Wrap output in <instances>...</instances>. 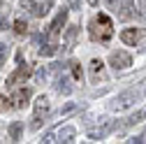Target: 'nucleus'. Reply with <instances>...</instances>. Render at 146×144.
<instances>
[{
  "instance_id": "1",
  "label": "nucleus",
  "mask_w": 146,
  "mask_h": 144,
  "mask_svg": "<svg viewBox=\"0 0 146 144\" xmlns=\"http://www.w3.org/2000/svg\"><path fill=\"white\" fill-rule=\"evenodd\" d=\"M88 33H90V40H95V42H109L114 35V23L107 14H98L88 23Z\"/></svg>"
},
{
  "instance_id": "2",
  "label": "nucleus",
  "mask_w": 146,
  "mask_h": 144,
  "mask_svg": "<svg viewBox=\"0 0 146 144\" xmlns=\"http://www.w3.org/2000/svg\"><path fill=\"white\" fill-rule=\"evenodd\" d=\"M65 21H67V9L63 7L58 14H56V19L51 21V26H49V30H46V42H58V37H60V33H63V26H65Z\"/></svg>"
},
{
  "instance_id": "3",
  "label": "nucleus",
  "mask_w": 146,
  "mask_h": 144,
  "mask_svg": "<svg viewBox=\"0 0 146 144\" xmlns=\"http://www.w3.org/2000/svg\"><path fill=\"white\" fill-rule=\"evenodd\" d=\"M135 102H139V93L135 91V88H130V91H125V93H121V95L114 98L111 109L114 112H123V109H127V107H132Z\"/></svg>"
},
{
  "instance_id": "4",
  "label": "nucleus",
  "mask_w": 146,
  "mask_h": 144,
  "mask_svg": "<svg viewBox=\"0 0 146 144\" xmlns=\"http://www.w3.org/2000/svg\"><path fill=\"white\" fill-rule=\"evenodd\" d=\"M49 114V98L46 95H40L37 102H35V116H33V123H30V128L33 130H37L40 125H42V119Z\"/></svg>"
},
{
  "instance_id": "5",
  "label": "nucleus",
  "mask_w": 146,
  "mask_h": 144,
  "mask_svg": "<svg viewBox=\"0 0 146 144\" xmlns=\"http://www.w3.org/2000/svg\"><path fill=\"white\" fill-rule=\"evenodd\" d=\"M109 65L114 70H127L132 65V56L127 51H111L109 53Z\"/></svg>"
},
{
  "instance_id": "6",
  "label": "nucleus",
  "mask_w": 146,
  "mask_h": 144,
  "mask_svg": "<svg viewBox=\"0 0 146 144\" xmlns=\"http://www.w3.org/2000/svg\"><path fill=\"white\" fill-rule=\"evenodd\" d=\"M30 75H33V65H28V63H19V67H16L12 75L7 77V86H14V84H19V81H26Z\"/></svg>"
},
{
  "instance_id": "7",
  "label": "nucleus",
  "mask_w": 146,
  "mask_h": 144,
  "mask_svg": "<svg viewBox=\"0 0 146 144\" xmlns=\"http://www.w3.org/2000/svg\"><path fill=\"white\" fill-rule=\"evenodd\" d=\"M21 7L28 9L33 16H44L51 7V3H33V0H21Z\"/></svg>"
},
{
  "instance_id": "8",
  "label": "nucleus",
  "mask_w": 146,
  "mask_h": 144,
  "mask_svg": "<svg viewBox=\"0 0 146 144\" xmlns=\"http://www.w3.org/2000/svg\"><path fill=\"white\" fill-rule=\"evenodd\" d=\"M28 100H30V88H26V86H23V88H16V91L12 93V98H9V102H12L9 107H14V109H21V107H23Z\"/></svg>"
},
{
  "instance_id": "9",
  "label": "nucleus",
  "mask_w": 146,
  "mask_h": 144,
  "mask_svg": "<svg viewBox=\"0 0 146 144\" xmlns=\"http://www.w3.org/2000/svg\"><path fill=\"white\" fill-rule=\"evenodd\" d=\"M141 35H144V30H141V28H127V30H123V33H121V40H123L125 44H137Z\"/></svg>"
},
{
  "instance_id": "10",
  "label": "nucleus",
  "mask_w": 146,
  "mask_h": 144,
  "mask_svg": "<svg viewBox=\"0 0 146 144\" xmlns=\"http://www.w3.org/2000/svg\"><path fill=\"white\" fill-rule=\"evenodd\" d=\"M90 77H93L95 84H98L100 79H104V63H102V61H98V58L90 61Z\"/></svg>"
},
{
  "instance_id": "11",
  "label": "nucleus",
  "mask_w": 146,
  "mask_h": 144,
  "mask_svg": "<svg viewBox=\"0 0 146 144\" xmlns=\"http://www.w3.org/2000/svg\"><path fill=\"white\" fill-rule=\"evenodd\" d=\"M77 33H79V26H70V28H67V33H65V40H63L65 49H72V47H74V40H77Z\"/></svg>"
},
{
  "instance_id": "12",
  "label": "nucleus",
  "mask_w": 146,
  "mask_h": 144,
  "mask_svg": "<svg viewBox=\"0 0 146 144\" xmlns=\"http://www.w3.org/2000/svg\"><path fill=\"white\" fill-rule=\"evenodd\" d=\"M116 12H118V19H123V21L130 19V16H132V0H125L123 5H118Z\"/></svg>"
},
{
  "instance_id": "13",
  "label": "nucleus",
  "mask_w": 146,
  "mask_h": 144,
  "mask_svg": "<svg viewBox=\"0 0 146 144\" xmlns=\"http://www.w3.org/2000/svg\"><path fill=\"white\" fill-rule=\"evenodd\" d=\"M21 133H23V123H21V121H14V123L9 125V139H12V142H19V139H21Z\"/></svg>"
},
{
  "instance_id": "14",
  "label": "nucleus",
  "mask_w": 146,
  "mask_h": 144,
  "mask_svg": "<svg viewBox=\"0 0 146 144\" xmlns=\"http://www.w3.org/2000/svg\"><path fill=\"white\" fill-rule=\"evenodd\" d=\"M70 72H72V77H74L77 81L84 79V70H81V65H79L77 61H70Z\"/></svg>"
},
{
  "instance_id": "15",
  "label": "nucleus",
  "mask_w": 146,
  "mask_h": 144,
  "mask_svg": "<svg viewBox=\"0 0 146 144\" xmlns=\"http://www.w3.org/2000/svg\"><path fill=\"white\" fill-rule=\"evenodd\" d=\"M74 128H72V125H67V128H63L60 130V135H58V142H72V137H74Z\"/></svg>"
},
{
  "instance_id": "16",
  "label": "nucleus",
  "mask_w": 146,
  "mask_h": 144,
  "mask_svg": "<svg viewBox=\"0 0 146 144\" xmlns=\"http://www.w3.org/2000/svg\"><path fill=\"white\" fill-rule=\"evenodd\" d=\"M56 51H58V44H56V42H46V44H42V49H40L42 56H53Z\"/></svg>"
},
{
  "instance_id": "17",
  "label": "nucleus",
  "mask_w": 146,
  "mask_h": 144,
  "mask_svg": "<svg viewBox=\"0 0 146 144\" xmlns=\"http://www.w3.org/2000/svg\"><path fill=\"white\" fill-rule=\"evenodd\" d=\"M56 88H58L60 93H65V95H67V93L72 91V86H70V79H67V77H60V79H58V84H56Z\"/></svg>"
},
{
  "instance_id": "18",
  "label": "nucleus",
  "mask_w": 146,
  "mask_h": 144,
  "mask_svg": "<svg viewBox=\"0 0 146 144\" xmlns=\"http://www.w3.org/2000/svg\"><path fill=\"white\" fill-rule=\"evenodd\" d=\"M114 128V123H107L104 125V128H100V130H95V133H90V139H98V137H104L109 130H111Z\"/></svg>"
},
{
  "instance_id": "19",
  "label": "nucleus",
  "mask_w": 146,
  "mask_h": 144,
  "mask_svg": "<svg viewBox=\"0 0 146 144\" xmlns=\"http://www.w3.org/2000/svg\"><path fill=\"white\" fill-rule=\"evenodd\" d=\"M14 30L19 33V35H26V33H28V23H26L23 19H16V21H14Z\"/></svg>"
},
{
  "instance_id": "20",
  "label": "nucleus",
  "mask_w": 146,
  "mask_h": 144,
  "mask_svg": "<svg viewBox=\"0 0 146 144\" xmlns=\"http://www.w3.org/2000/svg\"><path fill=\"white\" fill-rule=\"evenodd\" d=\"M7 53H9V47L0 42V65H5V61H7Z\"/></svg>"
},
{
  "instance_id": "21",
  "label": "nucleus",
  "mask_w": 146,
  "mask_h": 144,
  "mask_svg": "<svg viewBox=\"0 0 146 144\" xmlns=\"http://www.w3.org/2000/svg\"><path fill=\"white\" fill-rule=\"evenodd\" d=\"M0 30H7V14L0 12Z\"/></svg>"
},
{
  "instance_id": "22",
  "label": "nucleus",
  "mask_w": 146,
  "mask_h": 144,
  "mask_svg": "<svg viewBox=\"0 0 146 144\" xmlns=\"http://www.w3.org/2000/svg\"><path fill=\"white\" fill-rule=\"evenodd\" d=\"M7 107H9V102H7V98H5V95H0V112H5Z\"/></svg>"
},
{
  "instance_id": "23",
  "label": "nucleus",
  "mask_w": 146,
  "mask_h": 144,
  "mask_svg": "<svg viewBox=\"0 0 146 144\" xmlns=\"http://www.w3.org/2000/svg\"><path fill=\"white\" fill-rule=\"evenodd\" d=\"M139 16H146V0H139Z\"/></svg>"
},
{
  "instance_id": "24",
  "label": "nucleus",
  "mask_w": 146,
  "mask_h": 144,
  "mask_svg": "<svg viewBox=\"0 0 146 144\" xmlns=\"http://www.w3.org/2000/svg\"><path fill=\"white\" fill-rule=\"evenodd\" d=\"M37 79H40V81H44V79H46V70H44V67L37 72Z\"/></svg>"
},
{
  "instance_id": "25",
  "label": "nucleus",
  "mask_w": 146,
  "mask_h": 144,
  "mask_svg": "<svg viewBox=\"0 0 146 144\" xmlns=\"http://www.w3.org/2000/svg\"><path fill=\"white\" fill-rule=\"evenodd\" d=\"M70 5H72V9H79V0H70Z\"/></svg>"
},
{
  "instance_id": "26",
  "label": "nucleus",
  "mask_w": 146,
  "mask_h": 144,
  "mask_svg": "<svg viewBox=\"0 0 146 144\" xmlns=\"http://www.w3.org/2000/svg\"><path fill=\"white\" fill-rule=\"evenodd\" d=\"M86 3H88V5H93V7H95V5L100 3V0H86Z\"/></svg>"
},
{
  "instance_id": "27",
  "label": "nucleus",
  "mask_w": 146,
  "mask_h": 144,
  "mask_svg": "<svg viewBox=\"0 0 146 144\" xmlns=\"http://www.w3.org/2000/svg\"><path fill=\"white\" fill-rule=\"evenodd\" d=\"M141 142H146V133H144V135H141Z\"/></svg>"
},
{
  "instance_id": "28",
  "label": "nucleus",
  "mask_w": 146,
  "mask_h": 144,
  "mask_svg": "<svg viewBox=\"0 0 146 144\" xmlns=\"http://www.w3.org/2000/svg\"><path fill=\"white\" fill-rule=\"evenodd\" d=\"M141 119H146V112H144V114H141Z\"/></svg>"
}]
</instances>
